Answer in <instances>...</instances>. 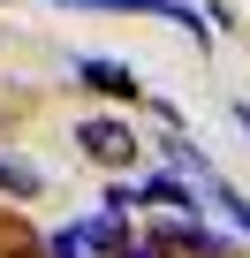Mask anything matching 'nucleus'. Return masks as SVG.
<instances>
[{"label":"nucleus","instance_id":"f03ea898","mask_svg":"<svg viewBox=\"0 0 250 258\" xmlns=\"http://www.w3.org/2000/svg\"><path fill=\"white\" fill-rule=\"evenodd\" d=\"M61 8H129V16H167V23H182L197 46H212V16L190 8V0H61Z\"/></svg>","mask_w":250,"mask_h":258},{"label":"nucleus","instance_id":"7ed1b4c3","mask_svg":"<svg viewBox=\"0 0 250 258\" xmlns=\"http://www.w3.org/2000/svg\"><path fill=\"white\" fill-rule=\"evenodd\" d=\"M76 145H84L99 167H129V160H137V129H129V121H106V114H99V121H84V129H76Z\"/></svg>","mask_w":250,"mask_h":258},{"label":"nucleus","instance_id":"20e7f679","mask_svg":"<svg viewBox=\"0 0 250 258\" xmlns=\"http://www.w3.org/2000/svg\"><path fill=\"white\" fill-rule=\"evenodd\" d=\"M152 235H159L167 250H190V258H242L235 235H212V228H197V220H159Z\"/></svg>","mask_w":250,"mask_h":258},{"label":"nucleus","instance_id":"0eeeda50","mask_svg":"<svg viewBox=\"0 0 250 258\" xmlns=\"http://www.w3.org/2000/svg\"><path fill=\"white\" fill-rule=\"evenodd\" d=\"M205 205H220V213H227V220L242 228V243H250V198H242V190H235L227 175H212V182H205Z\"/></svg>","mask_w":250,"mask_h":258},{"label":"nucleus","instance_id":"f257e3e1","mask_svg":"<svg viewBox=\"0 0 250 258\" xmlns=\"http://www.w3.org/2000/svg\"><path fill=\"white\" fill-rule=\"evenodd\" d=\"M137 205H152V213H167V220H197V213H205V190H197L190 175L159 167V175H144V182H137Z\"/></svg>","mask_w":250,"mask_h":258},{"label":"nucleus","instance_id":"9d476101","mask_svg":"<svg viewBox=\"0 0 250 258\" xmlns=\"http://www.w3.org/2000/svg\"><path fill=\"white\" fill-rule=\"evenodd\" d=\"M235 129H242V137H250V106H235Z\"/></svg>","mask_w":250,"mask_h":258},{"label":"nucleus","instance_id":"39448f33","mask_svg":"<svg viewBox=\"0 0 250 258\" xmlns=\"http://www.w3.org/2000/svg\"><path fill=\"white\" fill-rule=\"evenodd\" d=\"M76 76H84L91 91H106V99H137V91H144L129 61H106V53H76Z\"/></svg>","mask_w":250,"mask_h":258},{"label":"nucleus","instance_id":"6e6552de","mask_svg":"<svg viewBox=\"0 0 250 258\" xmlns=\"http://www.w3.org/2000/svg\"><path fill=\"white\" fill-rule=\"evenodd\" d=\"M46 258H106V250H99L91 228L76 220V228H53V235H46Z\"/></svg>","mask_w":250,"mask_h":258},{"label":"nucleus","instance_id":"423d86ee","mask_svg":"<svg viewBox=\"0 0 250 258\" xmlns=\"http://www.w3.org/2000/svg\"><path fill=\"white\" fill-rule=\"evenodd\" d=\"M38 190H46V175H38V167H31L23 152H8V145H0V198H16V205H31Z\"/></svg>","mask_w":250,"mask_h":258},{"label":"nucleus","instance_id":"1a4fd4ad","mask_svg":"<svg viewBox=\"0 0 250 258\" xmlns=\"http://www.w3.org/2000/svg\"><path fill=\"white\" fill-rule=\"evenodd\" d=\"M114 258H175V250H167V243H159V235H129V243H121V250H114Z\"/></svg>","mask_w":250,"mask_h":258}]
</instances>
